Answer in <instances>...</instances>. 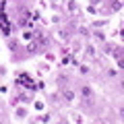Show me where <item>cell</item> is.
I'll list each match as a JSON object with an SVG mask.
<instances>
[{
	"label": "cell",
	"instance_id": "1",
	"mask_svg": "<svg viewBox=\"0 0 124 124\" xmlns=\"http://www.w3.org/2000/svg\"><path fill=\"white\" fill-rule=\"evenodd\" d=\"M81 95L89 101V99H93V89L91 87H81Z\"/></svg>",
	"mask_w": 124,
	"mask_h": 124
},
{
	"label": "cell",
	"instance_id": "7",
	"mask_svg": "<svg viewBox=\"0 0 124 124\" xmlns=\"http://www.w3.org/2000/svg\"><path fill=\"white\" fill-rule=\"evenodd\" d=\"M87 54H89V56H93V54H95V50H93V46H87Z\"/></svg>",
	"mask_w": 124,
	"mask_h": 124
},
{
	"label": "cell",
	"instance_id": "8",
	"mask_svg": "<svg viewBox=\"0 0 124 124\" xmlns=\"http://www.w3.org/2000/svg\"><path fill=\"white\" fill-rule=\"evenodd\" d=\"M97 2H101V0H91V4H97Z\"/></svg>",
	"mask_w": 124,
	"mask_h": 124
},
{
	"label": "cell",
	"instance_id": "4",
	"mask_svg": "<svg viewBox=\"0 0 124 124\" xmlns=\"http://www.w3.org/2000/svg\"><path fill=\"white\" fill-rule=\"evenodd\" d=\"M21 81H25V85H27V87L35 89V85H33V81H31V79H29V77H27V75H21Z\"/></svg>",
	"mask_w": 124,
	"mask_h": 124
},
{
	"label": "cell",
	"instance_id": "6",
	"mask_svg": "<svg viewBox=\"0 0 124 124\" xmlns=\"http://www.w3.org/2000/svg\"><path fill=\"white\" fill-rule=\"evenodd\" d=\"M112 8H114V10H120V8H122V4H120L118 0H114V2H112Z\"/></svg>",
	"mask_w": 124,
	"mask_h": 124
},
{
	"label": "cell",
	"instance_id": "3",
	"mask_svg": "<svg viewBox=\"0 0 124 124\" xmlns=\"http://www.w3.org/2000/svg\"><path fill=\"white\" fill-rule=\"evenodd\" d=\"M62 97L66 99V101H72V99H75V93H72L70 89H64V91H62Z\"/></svg>",
	"mask_w": 124,
	"mask_h": 124
},
{
	"label": "cell",
	"instance_id": "2",
	"mask_svg": "<svg viewBox=\"0 0 124 124\" xmlns=\"http://www.w3.org/2000/svg\"><path fill=\"white\" fill-rule=\"evenodd\" d=\"M0 25H2V31H4V33H10V25H8V21H6L4 15H0Z\"/></svg>",
	"mask_w": 124,
	"mask_h": 124
},
{
	"label": "cell",
	"instance_id": "5",
	"mask_svg": "<svg viewBox=\"0 0 124 124\" xmlns=\"http://www.w3.org/2000/svg\"><path fill=\"white\" fill-rule=\"evenodd\" d=\"M68 8H70V10H72V13H75V10H77V8H79V6H77V2H75V0H70V2H68Z\"/></svg>",
	"mask_w": 124,
	"mask_h": 124
}]
</instances>
